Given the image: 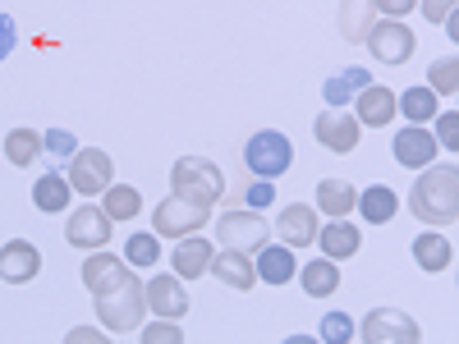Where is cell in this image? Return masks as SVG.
I'll list each match as a JSON object with an SVG mask.
<instances>
[{"label": "cell", "instance_id": "1", "mask_svg": "<svg viewBox=\"0 0 459 344\" xmlns=\"http://www.w3.org/2000/svg\"><path fill=\"white\" fill-rule=\"evenodd\" d=\"M83 285L97 303V317L110 335H129L143 326L147 313V294L143 280L134 276V266L125 257H110L106 248H97V257L83 262Z\"/></svg>", "mask_w": 459, "mask_h": 344}, {"label": "cell", "instance_id": "2", "mask_svg": "<svg viewBox=\"0 0 459 344\" xmlns=\"http://www.w3.org/2000/svg\"><path fill=\"white\" fill-rule=\"evenodd\" d=\"M409 211L428 225H450L459 216V170L423 166V179L409 188Z\"/></svg>", "mask_w": 459, "mask_h": 344}, {"label": "cell", "instance_id": "3", "mask_svg": "<svg viewBox=\"0 0 459 344\" xmlns=\"http://www.w3.org/2000/svg\"><path fill=\"white\" fill-rule=\"evenodd\" d=\"M170 184H175L179 198L203 202V207H216L221 194H225V175H221V166L207 161V157H179L175 170H170Z\"/></svg>", "mask_w": 459, "mask_h": 344}, {"label": "cell", "instance_id": "4", "mask_svg": "<svg viewBox=\"0 0 459 344\" xmlns=\"http://www.w3.org/2000/svg\"><path fill=\"white\" fill-rule=\"evenodd\" d=\"M244 166L253 179H281L294 166V142L281 129H257L244 147Z\"/></svg>", "mask_w": 459, "mask_h": 344}, {"label": "cell", "instance_id": "5", "mask_svg": "<svg viewBox=\"0 0 459 344\" xmlns=\"http://www.w3.org/2000/svg\"><path fill=\"white\" fill-rule=\"evenodd\" d=\"M212 220V207L203 202H188L179 194H170L166 202H157V211H152V229L166 239H184V235H198V229Z\"/></svg>", "mask_w": 459, "mask_h": 344}, {"label": "cell", "instance_id": "6", "mask_svg": "<svg viewBox=\"0 0 459 344\" xmlns=\"http://www.w3.org/2000/svg\"><path fill=\"white\" fill-rule=\"evenodd\" d=\"M216 235H221V248H235V253H257L266 239H272V225L262 220V211L239 207V211H225V216L216 220Z\"/></svg>", "mask_w": 459, "mask_h": 344}, {"label": "cell", "instance_id": "7", "mask_svg": "<svg viewBox=\"0 0 459 344\" xmlns=\"http://www.w3.org/2000/svg\"><path fill=\"white\" fill-rule=\"evenodd\" d=\"M363 47H368L381 64H404V60L413 56V47H418V37L409 32V23H404V19H381V23H372V28H368Z\"/></svg>", "mask_w": 459, "mask_h": 344}, {"label": "cell", "instance_id": "8", "mask_svg": "<svg viewBox=\"0 0 459 344\" xmlns=\"http://www.w3.org/2000/svg\"><path fill=\"white\" fill-rule=\"evenodd\" d=\"M359 335H363L368 344H418V340H423L418 322L404 317L400 308H377V313H368V322H363Z\"/></svg>", "mask_w": 459, "mask_h": 344}, {"label": "cell", "instance_id": "9", "mask_svg": "<svg viewBox=\"0 0 459 344\" xmlns=\"http://www.w3.org/2000/svg\"><path fill=\"white\" fill-rule=\"evenodd\" d=\"M110 179H115L110 151H101V147H83V151H74V170H69V184L79 188V194L97 198V194H106V188H110Z\"/></svg>", "mask_w": 459, "mask_h": 344}, {"label": "cell", "instance_id": "10", "mask_svg": "<svg viewBox=\"0 0 459 344\" xmlns=\"http://www.w3.org/2000/svg\"><path fill=\"white\" fill-rule=\"evenodd\" d=\"M110 229H115V220L101 211V207H79L69 220H65V239H69V248H106L110 244Z\"/></svg>", "mask_w": 459, "mask_h": 344}, {"label": "cell", "instance_id": "11", "mask_svg": "<svg viewBox=\"0 0 459 344\" xmlns=\"http://www.w3.org/2000/svg\"><path fill=\"white\" fill-rule=\"evenodd\" d=\"M359 129H363V125H359L344 106H326V110L317 115V125H313L317 142H322V147H331V151H340V157L359 147Z\"/></svg>", "mask_w": 459, "mask_h": 344}, {"label": "cell", "instance_id": "12", "mask_svg": "<svg viewBox=\"0 0 459 344\" xmlns=\"http://www.w3.org/2000/svg\"><path fill=\"white\" fill-rule=\"evenodd\" d=\"M37 271H42V253H37V244L10 239L5 248H0V280L5 285H28V280H37Z\"/></svg>", "mask_w": 459, "mask_h": 344}, {"label": "cell", "instance_id": "13", "mask_svg": "<svg viewBox=\"0 0 459 344\" xmlns=\"http://www.w3.org/2000/svg\"><path fill=\"white\" fill-rule=\"evenodd\" d=\"M143 294H147V308L157 313V317H166V322H175V317L188 313V294H184V280L179 276H152L143 285Z\"/></svg>", "mask_w": 459, "mask_h": 344}, {"label": "cell", "instance_id": "14", "mask_svg": "<svg viewBox=\"0 0 459 344\" xmlns=\"http://www.w3.org/2000/svg\"><path fill=\"white\" fill-rule=\"evenodd\" d=\"M207 271H212L221 285H230L235 294H248V289L257 285V266H253V257H248V253H235V248L212 253V266H207Z\"/></svg>", "mask_w": 459, "mask_h": 344}, {"label": "cell", "instance_id": "15", "mask_svg": "<svg viewBox=\"0 0 459 344\" xmlns=\"http://www.w3.org/2000/svg\"><path fill=\"white\" fill-rule=\"evenodd\" d=\"M391 151H395V161H400V166L423 170V166H432V161H437V138H432L423 125H413V129H400V133H395Z\"/></svg>", "mask_w": 459, "mask_h": 344}, {"label": "cell", "instance_id": "16", "mask_svg": "<svg viewBox=\"0 0 459 344\" xmlns=\"http://www.w3.org/2000/svg\"><path fill=\"white\" fill-rule=\"evenodd\" d=\"M354 120L368 125V129H386L395 120V92L391 88H381V83H368L359 97H354Z\"/></svg>", "mask_w": 459, "mask_h": 344}, {"label": "cell", "instance_id": "17", "mask_svg": "<svg viewBox=\"0 0 459 344\" xmlns=\"http://www.w3.org/2000/svg\"><path fill=\"white\" fill-rule=\"evenodd\" d=\"M276 229H281V244H290V248H308V244H317V211H313V207H303V202H294V207L281 211Z\"/></svg>", "mask_w": 459, "mask_h": 344}, {"label": "cell", "instance_id": "18", "mask_svg": "<svg viewBox=\"0 0 459 344\" xmlns=\"http://www.w3.org/2000/svg\"><path fill=\"white\" fill-rule=\"evenodd\" d=\"M359 225L354 220H344V216H331L326 225H317V244H322V253L331 257V262H340V257H354L359 253Z\"/></svg>", "mask_w": 459, "mask_h": 344}, {"label": "cell", "instance_id": "19", "mask_svg": "<svg viewBox=\"0 0 459 344\" xmlns=\"http://www.w3.org/2000/svg\"><path fill=\"white\" fill-rule=\"evenodd\" d=\"M212 253H216V248H212L207 239H198V235H184V239H179V248L170 253L175 276H179V280H198V276H207Z\"/></svg>", "mask_w": 459, "mask_h": 344}, {"label": "cell", "instance_id": "20", "mask_svg": "<svg viewBox=\"0 0 459 344\" xmlns=\"http://www.w3.org/2000/svg\"><path fill=\"white\" fill-rule=\"evenodd\" d=\"M257 280H266V285H290L294 280V253H290V244H262L257 248Z\"/></svg>", "mask_w": 459, "mask_h": 344}, {"label": "cell", "instance_id": "21", "mask_svg": "<svg viewBox=\"0 0 459 344\" xmlns=\"http://www.w3.org/2000/svg\"><path fill=\"white\" fill-rule=\"evenodd\" d=\"M354 207L363 211L368 225H386V220H395V211H400V194H395V188H386V184H368Z\"/></svg>", "mask_w": 459, "mask_h": 344}, {"label": "cell", "instance_id": "22", "mask_svg": "<svg viewBox=\"0 0 459 344\" xmlns=\"http://www.w3.org/2000/svg\"><path fill=\"white\" fill-rule=\"evenodd\" d=\"M299 285H303V294H308V298H326V294L340 289V266H335L331 257L303 262V266H299Z\"/></svg>", "mask_w": 459, "mask_h": 344}, {"label": "cell", "instance_id": "23", "mask_svg": "<svg viewBox=\"0 0 459 344\" xmlns=\"http://www.w3.org/2000/svg\"><path fill=\"white\" fill-rule=\"evenodd\" d=\"M69 194H74V184H69L60 170H47L42 179L32 184V202H37V211H65V207H69Z\"/></svg>", "mask_w": 459, "mask_h": 344}, {"label": "cell", "instance_id": "24", "mask_svg": "<svg viewBox=\"0 0 459 344\" xmlns=\"http://www.w3.org/2000/svg\"><path fill=\"white\" fill-rule=\"evenodd\" d=\"M372 23H377V5H372V0H340V32H344V42H363Z\"/></svg>", "mask_w": 459, "mask_h": 344}, {"label": "cell", "instance_id": "25", "mask_svg": "<svg viewBox=\"0 0 459 344\" xmlns=\"http://www.w3.org/2000/svg\"><path fill=\"white\" fill-rule=\"evenodd\" d=\"M354 202H359V194H354L350 179H322V184H317V211H326V216H350Z\"/></svg>", "mask_w": 459, "mask_h": 344}, {"label": "cell", "instance_id": "26", "mask_svg": "<svg viewBox=\"0 0 459 344\" xmlns=\"http://www.w3.org/2000/svg\"><path fill=\"white\" fill-rule=\"evenodd\" d=\"M101 211L110 216V220H138V211H143V194L134 184H110L106 194H101Z\"/></svg>", "mask_w": 459, "mask_h": 344}, {"label": "cell", "instance_id": "27", "mask_svg": "<svg viewBox=\"0 0 459 344\" xmlns=\"http://www.w3.org/2000/svg\"><path fill=\"white\" fill-rule=\"evenodd\" d=\"M363 88H368V69H340L326 79L322 97H326V106H350Z\"/></svg>", "mask_w": 459, "mask_h": 344}, {"label": "cell", "instance_id": "28", "mask_svg": "<svg viewBox=\"0 0 459 344\" xmlns=\"http://www.w3.org/2000/svg\"><path fill=\"white\" fill-rule=\"evenodd\" d=\"M395 110H404L409 125H428V120H437V115H441L432 88H404V97H395Z\"/></svg>", "mask_w": 459, "mask_h": 344}, {"label": "cell", "instance_id": "29", "mask_svg": "<svg viewBox=\"0 0 459 344\" xmlns=\"http://www.w3.org/2000/svg\"><path fill=\"white\" fill-rule=\"evenodd\" d=\"M413 257H418V266H423V271L437 276V271H446V266H450L455 253H450V244H446L441 235H418V239H413Z\"/></svg>", "mask_w": 459, "mask_h": 344}, {"label": "cell", "instance_id": "30", "mask_svg": "<svg viewBox=\"0 0 459 344\" xmlns=\"http://www.w3.org/2000/svg\"><path fill=\"white\" fill-rule=\"evenodd\" d=\"M37 151H42V138H37V129H10L5 133V161L10 166H32L37 161Z\"/></svg>", "mask_w": 459, "mask_h": 344}, {"label": "cell", "instance_id": "31", "mask_svg": "<svg viewBox=\"0 0 459 344\" xmlns=\"http://www.w3.org/2000/svg\"><path fill=\"white\" fill-rule=\"evenodd\" d=\"M428 88L441 92V97H455V92H459V60H455V56L432 60V69H428Z\"/></svg>", "mask_w": 459, "mask_h": 344}, {"label": "cell", "instance_id": "32", "mask_svg": "<svg viewBox=\"0 0 459 344\" xmlns=\"http://www.w3.org/2000/svg\"><path fill=\"white\" fill-rule=\"evenodd\" d=\"M125 262H129V266H152V262H161L157 235H129V239H125Z\"/></svg>", "mask_w": 459, "mask_h": 344}, {"label": "cell", "instance_id": "33", "mask_svg": "<svg viewBox=\"0 0 459 344\" xmlns=\"http://www.w3.org/2000/svg\"><path fill=\"white\" fill-rule=\"evenodd\" d=\"M74 133L69 129H47L42 133V151H51V157H60V161H74Z\"/></svg>", "mask_w": 459, "mask_h": 344}, {"label": "cell", "instance_id": "34", "mask_svg": "<svg viewBox=\"0 0 459 344\" xmlns=\"http://www.w3.org/2000/svg\"><path fill=\"white\" fill-rule=\"evenodd\" d=\"M354 335V322L344 317V313H331L326 322H322V340H331V344H340V340H350Z\"/></svg>", "mask_w": 459, "mask_h": 344}, {"label": "cell", "instance_id": "35", "mask_svg": "<svg viewBox=\"0 0 459 344\" xmlns=\"http://www.w3.org/2000/svg\"><path fill=\"white\" fill-rule=\"evenodd\" d=\"M432 138H437V147H459V115L455 110H446L441 120H437V133Z\"/></svg>", "mask_w": 459, "mask_h": 344}, {"label": "cell", "instance_id": "36", "mask_svg": "<svg viewBox=\"0 0 459 344\" xmlns=\"http://www.w3.org/2000/svg\"><path fill=\"white\" fill-rule=\"evenodd\" d=\"M143 340H147V344H179L184 335H179V331H175V326L161 317V322H152V326L143 331Z\"/></svg>", "mask_w": 459, "mask_h": 344}, {"label": "cell", "instance_id": "37", "mask_svg": "<svg viewBox=\"0 0 459 344\" xmlns=\"http://www.w3.org/2000/svg\"><path fill=\"white\" fill-rule=\"evenodd\" d=\"M418 10L428 14V23H441V19L455 14V0H418Z\"/></svg>", "mask_w": 459, "mask_h": 344}, {"label": "cell", "instance_id": "38", "mask_svg": "<svg viewBox=\"0 0 459 344\" xmlns=\"http://www.w3.org/2000/svg\"><path fill=\"white\" fill-rule=\"evenodd\" d=\"M377 14H386V19H404L409 10H418V0H372Z\"/></svg>", "mask_w": 459, "mask_h": 344}, {"label": "cell", "instance_id": "39", "mask_svg": "<svg viewBox=\"0 0 459 344\" xmlns=\"http://www.w3.org/2000/svg\"><path fill=\"white\" fill-rule=\"evenodd\" d=\"M272 198H276V188H272V184H253L244 202H248L253 211H262V207H272Z\"/></svg>", "mask_w": 459, "mask_h": 344}, {"label": "cell", "instance_id": "40", "mask_svg": "<svg viewBox=\"0 0 459 344\" xmlns=\"http://www.w3.org/2000/svg\"><path fill=\"white\" fill-rule=\"evenodd\" d=\"M14 37H19V32H14V19H10V14H0V60L14 51Z\"/></svg>", "mask_w": 459, "mask_h": 344}]
</instances>
